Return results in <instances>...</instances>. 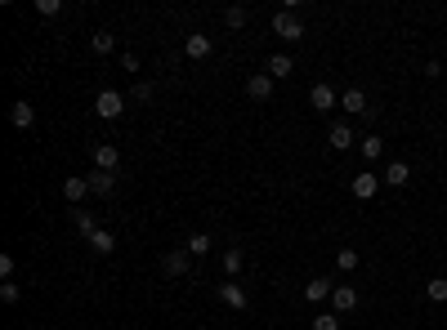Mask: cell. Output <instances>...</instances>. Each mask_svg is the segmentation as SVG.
<instances>
[{"mask_svg":"<svg viewBox=\"0 0 447 330\" xmlns=\"http://www.w3.org/2000/svg\"><path fill=\"white\" fill-rule=\"evenodd\" d=\"M273 36L277 41H305V18L295 9H277L273 14Z\"/></svg>","mask_w":447,"mask_h":330,"instance_id":"obj_1","label":"cell"},{"mask_svg":"<svg viewBox=\"0 0 447 330\" xmlns=\"http://www.w3.org/2000/svg\"><path fill=\"white\" fill-rule=\"evenodd\" d=\"M94 112H99L103 121H116L121 112H126V94H116V90H99V99H94Z\"/></svg>","mask_w":447,"mask_h":330,"instance_id":"obj_2","label":"cell"},{"mask_svg":"<svg viewBox=\"0 0 447 330\" xmlns=\"http://www.w3.org/2000/svg\"><path fill=\"white\" fill-rule=\"evenodd\" d=\"M90 161H94V170H103V174H116L121 152L112 148V143H94V148H90Z\"/></svg>","mask_w":447,"mask_h":330,"instance_id":"obj_3","label":"cell"},{"mask_svg":"<svg viewBox=\"0 0 447 330\" xmlns=\"http://www.w3.org/2000/svg\"><path fill=\"white\" fill-rule=\"evenodd\" d=\"M349 192H354L358 201H371L380 192V174H371V170H362V174H354L349 179Z\"/></svg>","mask_w":447,"mask_h":330,"instance_id":"obj_4","label":"cell"},{"mask_svg":"<svg viewBox=\"0 0 447 330\" xmlns=\"http://www.w3.org/2000/svg\"><path fill=\"white\" fill-rule=\"evenodd\" d=\"M246 99L251 103H269L273 99V76H269V71H255V76L246 81Z\"/></svg>","mask_w":447,"mask_h":330,"instance_id":"obj_5","label":"cell"},{"mask_svg":"<svg viewBox=\"0 0 447 330\" xmlns=\"http://www.w3.org/2000/svg\"><path fill=\"white\" fill-rule=\"evenodd\" d=\"M335 103H340V99H335V90H331L327 81H318V85L309 90V107H313V112H331Z\"/></svg>","mask_w":447,"mask_h":330,"instance_id":"obj_6","label":"cell"},{"mask_svg":"<svg viewBox=\"0 0 447 330\" xmlns=\"http://www.w3.org/2000/svg\"><path fill=\"white\" fill-rule=\"evenodd\" d=\"M340 107H345L349 116H367V112H371V107H367V94H362L358 85H349V90L340 94Z\"/></svg>","mask_w":447,"mask_h":330,"instance_id":"obj_7","label":"cell"},{"mask_svg":"<svg viewBox=\"0 0 447 330\" xmlns=\"http://www.w3.org/2000/svg\"><path fill=\"white\" fill-rule=\"evenodd\" d=\"M188 259H192L188 250H171V254H161V273H166V277H188Z\"/></svg>","mask_w":447,"mask_h":330,"instance_id":"obj_8","label":"cell"},{"mask_svg":"<svg viewBox=\"0 0 447 330\" xmlns=\"http://www.w3.org/2000/svg\"><path fill=\"white\" fill-rule=\"evenodd\" d=\"M211 50H215V45H211V36H206V32H192L188 41H184V54H188V58H197V63H201V58H211Z\"/></svg>","mask_w":447,"mask_h":330,"instance_id":"obj_9","label":"cell"},{"mask_svg":"<svg viewBox=\"0 0 447 330\" xmlns=\"http://www.w3.org/2000/svg\"><path fill=\"white\" fill-rule=\"evenodd\" d=\"M220 299L228 303V308H237V312H246V303H251V295L237 286V281H224V286H220Z\"/></svg>","mask_w":447,"mask_h":330,"instance_id":"obj_10","label":"cell"},{"mask_svg":"<svg viewBox=\"0 0 447 330\" xmlns=\"http://www.w3.org/2000/svg\"><path fill=\"white\" fill-rule=\"evenodd\" d=\"M358 308V290L354 286H335L331 290V312H354Z\"/></svg>","mask_w":447,"mask_h":330,"instance_id":"obj_11","label":"cell"},{"mask_svg":"<svg viewBox=\"0 0 447 330\" xmlns=\"http://www.w3.org/2000/svg\"><path fill=\"white\" fill-rule=\"evenodd\" d=\"M327 143H331L335 152H349V148H354L358 139H354V130H349L345 121H340V125H331V130H327Z\"/></svg>","mask_w":447,"mask_h":330,"instance_id":"obj_12","label":"cell"},{"mask_svg":"<svg viewBox=\"0 0 447 330\" xmlns=\"http://www.w3.org/2000/svg\"><path fill=\"white\" fill-rule=\"evenodd\" d=\"M9 121H14L18 130H32V125H36V107H32L27 99H18L14 107H9Z\"/></svg>","mask_w":447,"mask_h":330,"instance_id":"obj_13","label":"cell"},{"mask_svg":"<svg viewBox=\"0 0 447 330\" xmlns=\"http://www.w3.org/2000/svg\"><path fill=\"white\" fill-rule=\"evenodd\" d=\"M331 290H335V281H327V277H313L309 286H305V299H309V303H322V299H331Z\"/></svg>","mask_w":447,"mask_h":330,"instance_id":"obj_14","label":"cell"},{"mask_svg":"<svg viewBox=\"0 0 447 330\" xmlns=\"http://www.w3.org/2000/svg\"><path fill=\"white\" fill-rule=\"evenodd\" d=\"M63 197L72 205H81V201L90 197V179H63Z\"/></svg>","mask_w":447,"mask_h":330,"instance_id":"obj_15","label":"cell"},{"mask_svg":"<svg viewBox=\"0 0 447 330\" xmlns=\"http://www.w3.org/2000/svg\"><path fill=\"white\" fill-rule=\"evenodd\" d=\"M291 71H295V58H291V54H273V58H269V76H273V81H286Z\"/></svg>","mask_w":447,"mask_h":330,"instance_id":"obj_16","label":"cell"},{"mask_svg":"<svg viewBox=\"0 0 447 330\" xmlns=\"http://www.w3.org/2000/svg\"><path fill=\"white\" fill-rule=\"evenodd\" d=\"M407 179H412V165H407V161H389V165H385V183H389V188H403Z\"/></svg>","mask_w":447,"mask_h":330,"instance_id":"obj_17","label":"cell"},{"mask_svg":"<svg viewBox=\"0 0 447 330\" xmlns=\"http://www.w3.org/2000/svg\"><path fill=\"white\" fill-rule=\"evenodd\" d=\"M358 152L367 156V161H380V156H385V139H380V134H367V139H358Z\"/></svg>","mask_w":447,"mask_h":330,"instance_id":"obj_18","label":"cell"},{"mask_svg":"<svg viewBox=\"0 0 447 330\" xmlns=\"http://www.w3.org/2000/svg\"><path fill=\"white\" fill-rule=\"evenodd\" d=\"M90 179V192L94 197H107V192L116 188V174H103V170H94V174H86Z\"/></svg>","mask_w":447,"mask_h":330,"instance_id":"obj_19","label":"cell"},{"mask_svg":"<svg viewBox=\"0 0 447 330\" xmlns=\"http://www.w3.org/2000/svg\"><path fill=\"white\" fill-rule=\"evenodd\" d=\"M90 250H99V254H112V250H116V237H112L107 228H99V232L90 237Z\"/></svg>","mask_w":447,"mask_h":330,"instance_id":"obj_20","label":"cell"},{"mask_svg":"<svg viewBox=\"0 0 447 330\" xmlns=\"http://www.w3.org/2000/svg\"><path fill=\"white\" fill-rule=\"evenodd\" d=\"M90 50H94V54H112V50H116V36H112V32H94V36H90Z\"/></svg>","mask_w":447,"mask_h":330,"instance_id":"obj_21","label":"cell"},{"mask_svg":"<svg viewBox=\"0 0 447 330\" xmlns=\"http://www.w3.org/2000/svg\"><path fill=\"white\" fill-rule=\"evenodd\" d=\"M425 295H429L434 303H447V277H429V281H425Z\"/></svg>","mask_w":447,"mask_h":330,"instance_id":"obj_22","label":"cell"},{"mask_svg":"<svg viewBox=\"0 0 447 330\" xmlns=\"http://www.w3.org/2000/svg\"><path fill=\"white\" fill-rule=\"evenodd\" d=\"M358 263H362V254H358V250H340V254H335V268H340V273H354Z\"/></svg>","mask_w":447,"mask_h":330,"instance_id":"obj_23","label":"cell"},{"mask_svg":"<svg viewBox=\"0 0 447 330\" xmlns=\"http://www.w3.org/2000/svg\"><path fill=\"white\" fill-rule=\"evenodd\" d=\"M184 250H188V254H206V250H211V237H206V232H192Z\"/></svg>","mask_w":447,"mask_h":330,"instance_id":"obj_24","label":"cell"},{"mask_svg":"<svg viewBox=\"0 0 447 330\" xmlns=\"http://www.w3.org/2000/svg\"><path fill=\"white\" fill-rule=\"evenodd\" d=\"M313 330H340V312H318L313 317Z\"/></svg>","mask_w":447,"mask_h":330,"instance_id":"obj_25","label":"cell"},{"mask_svg":"<svg viewBox=\"0 0 447 330\" xmlns=\"http://www.w3.org/2000/svg\"><path fill=\"white\" fill-rule=\"evenodd\" d=\"M224 273H228V277H237V273H241V250H237V246H233V250H224Z\"/></svg>","mask_w":447,"mask_h":330,"instance_id":"obj_26","label":"cell"},{"mask_svg":"<svg viewBox=\"0 0 447 330\" xmlns=\"http://www.w3.org/2000/svg\"><path fill=\"white\" fill-rule=\"evenodd\" d=\"M76 232H86V237H94V232H99V224H94V214L76 210Z\"/></svg>","mask_w":447,"mask_h":330,"instance_id":"obj_27","label":"cell"},{"mask_svg":"<svg viewBox=\"0 0 447 330\" xmlns=\"http://www.w3.org/2000/svg\"><path fill=\"white\" fill-rule=\"evenodd\" d=\"M36 14H45V18L63 14V0H36Z\"/></svg>","mask_w":447,"mask_h":330,"instance_id":"obj_28","label":"cell"},{"mask_svg":"<svg viewBox=\"0 0 447 330\" xmlns=\"http://www.w3.org/2000/svg\"><path fill=\"white\" fill-rule=\"evenodd\" d=\"M224 22H228V27H241V22H246V9H241V5L224 9Z\"/></svg>","mask_w":447,"mask_h":330,"instance_id":"obj_29","label":"cell"},{"mask_svg":"<svg viewBox=\"0 0 447 330\" xmlns=\"http://www.w3.org/2000/svg\"><path fill=\"white\" fill-rule=\"evenodd\" d=\"M135 103H152V81H135Z\"/></svg>","mask_w":447,"mask_h":330,"instance_id":"obj_30","label":"cell"},{"mask_svg":"<svg viewBox=\"0 0 447 330\" xmlns=\"http://www.w3.org/2000/svg\"><path fill=\"white\" fill-rule=\"evenodd\" d=\"M0 299H5V303H18V299H22V290L14 286V281H5V286H0Z\"/></svg>","mask_w":447,"mask_h":330,"instance_id":"obj_31","label":"cell"},{"mask_svg":"<svg viewBox=\"0 0 447 330\" xmlns=\"http://www.w3.org/2000/svg\"><path fill=\"white\" fill-rule=\"evenodd\" d=\"M0 281H14V254H0Z\"/></svg>","mask_w":447,"mask_h":330,"instance_id":"obj_32","label":"cell"},{"mask_svg":"<svg viewBox=\"0 0 447 330\" xmlns=\"http://www.w3.org/2000/svg\"><path fill=\"white\" fill-rule=\"evenodd\" d=\"M121 71H130V76H135V71H139V58H135V54H121Z\"/></svg>","mask_w":447,"mask_h":330,"instance_id":"obj_33","label":"cell"},{"mask_svg":"<svg viewBox=\"0 0 447 330\" xmlns=\"http://www.w3.org/2000/svg\"><path fill=\"white\" fill-rule=\"evenodd\" d=\"M425 76H429V81L443 76V63H439V58H429V63H425Z\"/></svg>","mask_w":447,"mask_h":330,"instance_id":"obj_34","label":"cell"}]
</instances>
